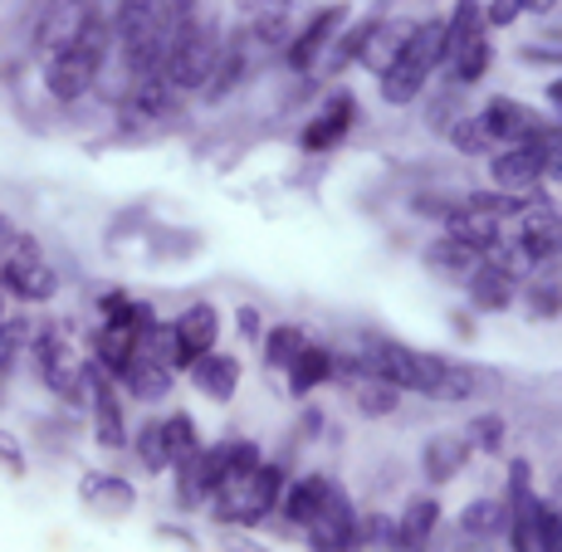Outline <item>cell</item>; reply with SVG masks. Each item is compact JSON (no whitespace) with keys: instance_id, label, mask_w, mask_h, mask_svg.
Returning a JSON list of instances; mask_svg holds the SVG:
<instances>
[{"instance_id":"obj_47","label":"cell","mask_w":562,"mask_h":552,"mask_svg":"<svg viewBox=\"0 0 562 552\" xmlns=\"http://www.w3.org/2000/svg\"><path fill=\"white\" fill-rule=\"evenodd\" d=\"M231 552H269V548H265V543H255V538H245V533H240V538H231Z\"/></svg>"},{"instance_id":"obj_38","label":"cell","mask_w":562,"mask_h":552,"mask_svg":"<svg viewBox=\"0 0 562 552\" xmlns=\"http://www.w3.org/2000/svg\"><path fill=\"white\" fill-rule=\"evenodd\" d=\"M533 143H538V151H543V177L562 187V123H548Z\"/></svg>"},{"instance_id":"obj_9","label":"cell","mask_w":562,"mask_h":552,"mask_svg":"<svg viewBox=\"0 0 562 552\" xmlns=\"http://www.w3.org/2000/svg\"><path fill=\"white\" fill-rule=\"evenodd\" d=\"M490 181L499 196H543V151L538 143H514L490 157Z\"/></svg>"},{"instance_id":"obj_40","label":"cell","mask_w":562,"mask_h":552,"mask_svg":"<svg viewBox=\"0 0 562 552\" xmlns=\"http://www.w3.org/2000/svg\"><path fill=\"white\" fill-rule=\"evenodd\" d=\"M528 313H533V318H558L562 313V289L548 284V279H538V284L528 289Z\"/></svg>"},{"instance_id":"obj_30","label":"cell","mask_w":562,"mask_h":552,"mask_svg":"<svg viewBox=\"0 0 562 552\" xmlns=\"http://www.w3.org/2000/svg\"><path fill=\"white\" fill-rule=\"evenodd\" d=\"M490 64H494V45H490V30H484V35H474L470 45L446 64V74L460 83V89H470V83H480L484 74H490Z\"/></svg>"},{"instance_id":"obj_6","label":"cell","mask_w":562,"mask_h":552,"mask_svg":"<svg viewBox=\"0 0 562 552\" xmlns=\"http://www.w3.org/2000/svg\"><path fill=\"white\" fill-rule=\"evenodd\" d=\"M99 20H103V0H45L30 45H35L40 59H49V54L79 45V40L89 35Z\"/></svg>"},{"instance_id":"obj_5","label":"cell","mask_w":562,"mask_h":552,"mask_svg":"<svg viewBox=\"0 0 562 552\" xmlns=\"http://www.w3.org/2000/svg\"><path fill=\"white\" fill-rule=\"evenodd\" d=\"M440 35H446V20H420L416 35L406 40V49L396 54V64L382 74V103L406 108L426 93V83L440 69Z\"/></svg>"},{"instance_id":"obj_8","label":"cell","mask_w":562,"mask_h":552,"mask_svg":"<svg viewBox=\"0 0 562 552\" xmlns=\"http://www.w3.org/2000/svg\"><path fill=\"white\" fill-rule=\"evenodd\" d=\"M509 240L524 250L528 264H548V259H558L562 255V211L553 201H543V196H533L524 205V211L509 221Z\"/></svg>"},{"instance_id":"obj_15","label":"cell","mask_w":562,"mask_h":552,"mask_svg":"<svg viewBox=\"0 0 562 552\" xmlns=\"http://www.w3.org/2000/svg\"><path fill=\"white\" fill-rule=\"evenodd\" d=\"M411 35H416V20L372 15V25H367V40H362V49H358V64H362L367 74H376V79H382V74L396 64V54L406 49Z\"/></svg>"},{"instance_id":"obj_3","label":"cell","mask_w":562,"mask_h":552,"mask_svg":"<svg viewBox=\"0 0 562 552\" xmlns=\"http://www.w3.org/2000/svg\"><path fill=\"white\" fill-rule=\"evenodd\" d=\"M221 20L201 15V20H187V25H171L167 30V83L177 93H196L211 83L215 74V59H221Z\"/></svg>"},{"instance_id":"obj_10","label":"cell","mask_w":562,"mask_h":552,"mask_svg":"<svg viewBox=\"0 0 562 552\" xmlns=\"http://www.w3.org/2000/svg\"><path fill=\"white\" fill-rule=\"evenodd\" d=\"M348 20H352V15H348V5H342V0L323 5L318 15H313L308 25L284 45V64H289L294 74H313V69H318V59L328 54V45L342 35V25H348Z\"/></svg>"},{"instance_id":"obj_43","label":"cell","mask_w":562,"mask_h":552,"mask_svg":"<svg viewBox=\"0 0 562 552\" xmlns=\"http://www.w3.org/2000/svg\"><path fill=\"white\" fill-rule=\"evenodd\" d=\"M15 240H20V225L10 221L5 211H0V269H5V259H10V250H15Z\"/></svg>"},{"instance_id":"obj_14","label":"cell","mask_w":562,"mask_h":552,"mask_svg":"<svg viewBox=\"0 0 562 552\" xmlns=\"http://www.w3.org/2000/svg\"><path fill=\"white\" fill-rule=\"evenodd\" d=\"M352 123H358V99H352L348 89H338L328 103L318 108V113L304 123V133H299V147L304 151H328L338 147L342 137L352 133Z\"/></svg>"},{"instance_id":"obj_46","label":"cell","mask_w":562,"mask_h":552,"mask_svg":"<svg viewBox=\"0 0 562 552\" xmlns=\"http://www.w3.org/2000/svg\"><path fill=\"white\" fill-rule=\"evenodd\" d=\"M518 5H524L528 15H553V10H558V0H518Z\"/></svg>"},{"instance_id":"obj_36","label":"cell","mask_w":562,"mask_h":552,"mask_svg":"<svg viewBox=\"0 0 562 552\" xmlns=\"http://www.w3.org/2000/svg\"><path fill=\"white\" fill-rule=\"evenodd\" d=\"M133 450H137V460L147 464L153 474H161V470H171V450H167V426L161 420H147L143 430L133 436Z\"/></svg>"},{"instance_id":"obj_33","label":"cell","mask_w":562,"mask_h":552,"mask_svg":"<svg viewBox=\"0 0 562 552\" xmlns=\"http://www.w3.org/2000/svg\"><path fill=\"white\" fill-rule=\"evenodd\" d=\"M259 342H265V362L274 367V372H284V367L308 348V333H304V328H294V323H279V328H269Z\"/></svg>"},{"instance_id":"obj_32","label":"cell","mask_w":562,"mask_h":552,"mask_svg":"<svg viewBox=\"0 0 562 552\" xmlns=\"http://www.w3.org/2000/svg\"><path fill=\"white\" fill-rule=\"evenodd\" d=\"M446 133H450V143H456V151H464V157H494V151H499V143H494V133L484 127L480 113L456 117Z\"/></svg>"},{"instance_id":"obj_2","label":"cell","mask_w":562,"mask_h":552,"mask_svg":"<svg viewBox=\"0 0 562 552\" xmlns=\"http://www.w3.org/2000/svg\"><path fill=\"white\" fill-rule=\"evenodd\" d=\"M108 54H113V25H108V15H103L79 45L45 59V93L54 103H83L93 93V83H99Z\"/></svg>"},{"instance_id":"obj_7","label":"cell","mask_w":562,"mask_h":552,"mask_svg":"<svg viewBox=\"0 0 562 552\" xmlns=\"http://www.w3.org/2000/svg\"><path fill=\"white\" fill-rule=\"evenodd\" d=\"M0 284H5V294H15L20 303H49L59 294V274H54V264L45 259L35 235L20 230L15 250H10L5 269H0Z\"/></svg>"},{"instance_id":"obj_29","label":"cell","mask_w":562,"mask_h":552,"mask_svg":"<svg viewBox=\"0 0 562 552\" xmlns=\"http://www.w3.org/2000/svg\"><path fill=\"white\" fill-rule=\"evenodd\" d=\"M504 528H509V504L504 499H470L464 504V514H460V533H470V538H499Z\"/></svg>"},{"instance_id":"obj_50","label":"cell","mask_w":562,"mask_h":552,"mask_svg":"<svg viewBox=\"0 0 562 552\" xmlns=\"http://www.w3.org/2000/svg\"><path fill=\"white\" fill-rule=\"evenodd\" d=\"M274 5H279V0H274Z\"/></svg>"},{"instance_id":"obj_27","label":"cell","mask_w":562,"mask_h":552,"mask_svg":"<svg viewBox=\"0 0 562 552\" xmlns=\"http://www.w3.org/2000/svg\"><path fill=\"white\" fill-rule=\"evenodd\" d=\"M474 35H484V5L480 0H456V10H450V20H446V35H440V69H446Z\"/></svg>"},{"instance_id":"obj_45","label":"cell","mask_w":562,"mask_h":552,"mask_svg":"<svg viewBox=\"0 0 562 552\" xmlns=\"http://www.w3.org/2000/svg\"><path fill=\"white\" fill-rule=\"evenodd\" d=\"M456 552H494V538H470V533H460Z\"/></svg>"},{"instance_id":"obj_35","label":"cell","mask_w":562,"mask_h":552,"mask_svg":"<svg viewBox=\"0 0 562 552\" xmlns=\"http://www.w3.org/2000/svg\"><path fill=\"white\" fill-rule=\"evenodd\" d=\"M161 426H167V450H171V470H177L181 460H191V454L201 450V430H196V420H191L187 410H171V416L161 420Z\"/></svg>"},{"instance_id":"obj_11","label":"cell","mask_w":562,"mask_h":552,"mask_svg":"<svg viewBox=\"0 0 562 552\" xmlns=\"http://www.w3.org/2000/svg\"><path fill=\"white\" fill-rule=\"evenodd\" d=\"M89 410H93V440L103 450H123L133 446L127 436V416H123V396H117V382L103 376L99 367H89Z\"/></svg>"},{"instance_id":"obj_24","label":"cell","mask_w":562,"mask_h":552,"mask_svg":"<svg viewBox=\"0 0 562 552\" xmlns=\"http://www.w3.org/2000/svg\"><path fill=\"white\" fill-rule=\"evenodd\" d=\"M470 303L480 313H504V308H514V289H518V279L509 274V269H499V264H490V259H484L480 269H474L470 274Z\"/></svg>"},{"instance_id":"obj_26","label":"cell","mask_w":562,"mask_h":552,"mask_svg":"<svg viewBox=\"0 0 562 552\" xmlns=\"http://www.w3.org/2000/svg\"><path fill=\"white\" fill-rule=\"evenodd\" d=\"M284 382H289V392L294 396H308V392H318L323 382H333V348L308 342V348L284 367Z\"/></svg>"},{"instance_id":"obj_42","label":"cell","mask_w":562,"mask_h":552,"mask_svg":"<svg viewBox=\"0 0 562 552\" xmlns=\"http://www.w3.org/2000/svg\"><path fill=\"white\" fill-rule=\"evenodd\" d=\"M0 470H5L10 480H20V474H25V454H20V446L10 436H0Z\"/></svg>"},{"instance_id":"obj_31","label":"cell","mask_w":562,"mask_h":552,"mask_svg":"<svg viewBox=\"0 0 562 552\" xmlns=\"http://www.w3.org/2000/svg\"><path fill=\"white\" fill-rule=\"evenodd\" d=\"M30 342H35V323L25 313H5V323H0V376L15 372L20 357L30 352Z\"/></svg>"},{"instance_id":"obj_19","label":"cell","mask_w":562,"mask_h":552,"mask_svg":"<svg viewBox=\"0 0 562 552\" xmlns=\"http://www.w3.org/2000/svg\"><path fill=\"white\" fill-rule=\"evenodd\" d=\"M436 528H440V499H436V494H416V499H406V508L396 514L392 548L430 552V543H436Z\"/></svg>"},{"instance_id":"obj_22","label":"cell","mask_w":562,"mask_h":552,"mask_svg":"<svg viewBox=\"0 0 562 552\" xmlns=\"http://www.w3.org/2000/svg\"><path fill=\"white\" fill-rule=\"evenodd\" d=\"M333 489H338V484H333L328 474H304V480H289L284 499H279V514H284L294 528H308L313 518L323 514V504L333 499Z\"/></svg>"},{"instance_id":"obj_39","label":"cell","mask_w":562,"mask_h":552,"mask_svg":"<svg viewBox=\"0 0 562 552\" xmlns=\"http://www.w3.org/2000/svg\"><path fill=\"white\" fill-rule=\"evenodd\" d=\"M538 548L562 552V508H553L548 499H538Z\"/></svg>"},{"instance_id":"obj_21","label":"cell","mask_w":562,"mask_h":552,"mask_svg":"<svg viewBox=\"0 0 562 552\" xmlns=\"http://www.w3.org/2000/svg\"><path fill=\"white\" fill-rule=\"evenodd\" d=\"M470 440L456 436V430H440V436H430L426 446H420V470H426L430 484H450L464 474V464H470Z\"/></svg>"},{"instance_id":"obj_23","label":"cell","mask_w":562,"mask_h":552,"mask_svg":"<svg viewBox=\"0 0 562 552\" xmlns=\"http://www.w3.org/2000/svg\"><path fill=\"white\" fill-rule=\"evenodd\" d=\"M420 259H426V269H430L436 279H446V284H470V274L484 264V255H474L470 245L450 240L446 230H440L436 240L426 245V255H420Z\"/></svg>"},{"instance_id":"obj_41","label":"cell","mask_w":562,"mask_h":552,"mask_svg":"<svg viewBox=\"0 0 562 552\" xmlns=\"http://www.w3.org/2000/svg\"><path fill=\"white\" fill-rule=\"evenodd\" d=\"M518 15H524L518 0H490V5H484V30H509Z\"/></svg>"},{"instance_id":"obj_25","label":"cell","mask_w":562,"mask_h":552,"mask_svg":"<svg viewBox=\"0 0 562 552\" xmlns=\"http://www.w3.org/2000/svg\"><path fill=\"white\" fill-rule=\"evenodd\" d=\"M171 376H177V372H171L161 357L137 352L133 367H127V376L117 386H127V396H137V402H161V396L171 392Z\"/></svg>"},{"instance_id":"obj_20","label":"cell","mask_w":562,"mask_h":552,"mask_svg":"<svg viewBox=\"0 0 562 552\" xmlns=\"http://www.w3.org/2000/svg\"><path fill=\"white\" fill-rule=\"evenodd\" d=\"M187 372H191V386H196L201 396H211V402H231V396L240 392V357H231L221 348L201 352Z\"/></svg>"},{"instance_id":"obj_16","label":"cell","mask_w":562,"mask_h":552,"mask_svg":"<svg viewBox=\"0 0 562 552\" xmlns=\"http://www.w3.org/2000/svg\"><path fill=\"white\" fill-rule=\"evenodd\" d=\"M171 342H177V357H181V372H187L191 362H196L201 352H211L215 342H221V313H215V303H191L187 313H181L177 323H171Z\"/></svg>"},{"instance_id":"obj_48","label":"cell","mask_w":562,"mask_h":552,"mask_svg":"<svg viewBox=\"0 0 562 552\" xmlns=\"http://www.w3.org/2000/svg\"><path fill=\"white\" fill-rule=\"evenodd\" d=\"M548 103H558V108H562V79L548 83Z\"/></svg>"},{"instance_id":"obj_18","label":"cell","mask_w":562,"mask_h":552,"mask_svg":"<svg viewBox=\"0 0 562 552\" xmlns=\"http://www.w3.org/2000/svg\"><path fill=\"white\" fill-rule=\"evenodd\" d=\"M79 499L89 514L99 518H127L137 508V489L123 480V474H108V470H89L79 480Z\"/></svg>"},{"instance_id":"obj_37","label":"cell","mask_w":562,"mask_h":552,"mask_svg":"<svg viewBox=\"0 0 562 552\" xmlns=\"http://www.w3.org/2000/svg\"><path fill=\"white\" fill-rule=\"evenodd\" d=\"M504 436H509V420H504L499 410H484V416H474L470 430H464L470 450H480V454H499L504 450Z\"/></svg>"},{"instance_id":"obj_1","label":"cell","mask_w":562,"mask_h":552,"mask_svg":"<svg viewBox=\"0 0 562 552\" xmlns=\"http://www.w3.org/2000/svg\"><path fill=\"white\" fill-rule=\"evenodd\" d=\"M30 357L40 367V382L49 386L59 402L79 406L89 396V357H83V342L79 333L69 328L64 318H45L35 323V342H30Z\"/></svg>"},{"instance_id":"obj_34","label":"cell","mask_w":562,"mask_h":552,"mask_svg":"<svg viewBox=\"0 0 562 552\" xmlns=\"http://www.w3.org/2000/svg\"><path fill=\"white\" fill-rule=\"evenodd\" d=\"M474 392H480V372H474V367H464V362H450V357H446V367H440V382H436V396H430V402L456 406V402H470Z\"/></svg>"},{"instance_id":"obj_4","label":"cell","mask_w":562,"mask_h":552,"mask_svg":"<svg viewBox=\"0 0 562 552\" xmlns=\"http://www.w3.org/2000/svg\"><path fill=\"white\" fill-rule=\"evenodd\" d=\"M284 489H289V470H284V464H279V460H259L250 480H225L221 489L211 494L215 523H225V528H231V523H240V528L265 523V518L279 508V499H284Z\"/></svg>"},{"instance_id":"obj_12","label":"cell","mask_w":562,"mask_h":552,"mask_svg":"<svg viewBox=\"0 0 562 552\" xmlns=\"http://www.w3.org/2000/svg\"><path fill=\"white\" fill-rule=\"evenodd\" d=\"M484 127L494 133V143L499 147H514V143H533L538 133L548 127V117L538 113V108H528L524 99H509V93H499V99H490L480 108Z\"/></svg>"},{"instance_id":"obj_17","label":"cell","mask_w":562,"mask_h":552,"mask_svg":"<svg viewBox=\"0 0 562 552\" xmlns=\"http://www.w3.org/2000/svg\"><path fill=\"white\" fill-rule=\"evenodd\" d=\"M255 49H259V40L250 35V30H240V35H231L221 45V59H215V74H211V83H205V99H225V93H235L245 79H250V69H255Z\"/></svg>"},{"instance_id":"obj_28","label":"cell","mask_w":562,"mask_h":552,"mask_svg":"<svg viewBox=\"0 0 562 552\" xmlns=\"http://www.w3.org/2000/svg\"><path fill=\"white\" fill-rule=\"evenodd\" d=\"M342 386H348L352 406H358L362 416H392V410L402 406V392H396L392 382H382V376L348 372V376H342Z\"/></svg>"},{"instance_id":"obj_49","label":"cell","mask_w":562,"mask_h":552,"mask_svg":"<svg viewBox=\"0 0 562 552\" xmlns=\"http://www.w3.org/2000/svg\"><path fill=\"white\" fill-rule=\"evenodd\" d=\"M0 323H5V284H0Z\"/></svg>"},{"instance_id":"obj_44","label":"cell","mask_w":562,"mask_h":552,"mask_svg":"<svg viewBox=\"0 0 562 552\" xmlns=\"http://www.w3.org/2000/svg\"><path fill=\"white\" fill-rule=\"evenodd\" d=\"M235 328H240L245 338H265V328H259V308H250V303L235 313Z\"/></svg>"},{"instance_id":"obj_13","label":"cell","mask_w":562,"mask_h":552,"mask_svg":"<svg viewBox=\"0 0 562 552\" xmlns=\"http://www.w3.org/2000/svg\"><path fill=\"white\" fill-rule=\"evenodd\" d=\"M358 543H362L358 514H352L348 494L333 489V499L323 504V514L308 523V548H313V552H352Z\"/></svg>"}]
</instances>
